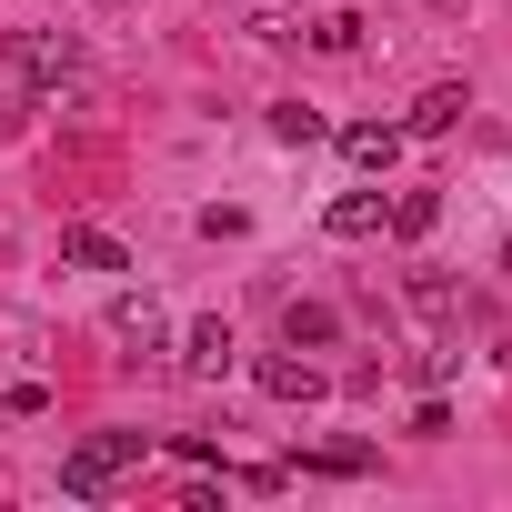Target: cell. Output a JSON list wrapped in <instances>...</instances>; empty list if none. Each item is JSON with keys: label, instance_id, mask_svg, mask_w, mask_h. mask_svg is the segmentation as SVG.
Returning <instances> with one entry per match:
<instances>
[{"label": "cell", "instance_id": "4fadbf2b", "mask_svg": "<svg viewBox=\"0 0 512 512\" xmlns=\"http://www.w3.org/2000/svg\"><path fill=\"white\" fill-rule=\"evenodd\" d=\"M412 312H432V322H442V312H452V282H442V272H412Z\"/></svg>", "mask_w": 512, "mask_h": 512}, {"label": "cell", "instance_id": "ba28073f", "mask_svg": "<svg viewBox=\"0 0 512 512\" xmlns=\"http://www.w3.org/2000/svg\"><path fill=\"white\" fill-rule=\"evenodd\" d=\"M292 41H312L322 61H352V51H362V11H322V21H302Z\"/></svg>", "mask_w": 512, "mask_h": 512}, {"label": "cell", "instance_id": "9c48e42d", "mask_svg": "<svg viewBox=\"0 0 512 512\" xmlns=\"http://www.w3.org/2000/svg\"><path fill=\"white\" fill-rule=\"evenodd\" d=\"M111 332H121L131 352H161V302H151V292H121V302H111Z\"/></svg>", "mask_w": 512, "mask_h": 512}, {"label": "cell", "instance_id": "5b68a950", "mask_svg": "<svg viewBox=\"0 0 512 512\" xmlns=\"http://www.w3.org/2000/svg\"><path fill=\"white\" fill-rule=\"evenodd\" d=\"M382 211H392L382 191H342V201L322 211V231H332V241H372V231H382Z\"/></svg>", "mask_w": 512, "mask_h": 512}, {"label": "cell", "instance_id": "7c38bea8", "mask_svg": "<svg viewBox=\"0 0 512 512\" xmlns=\"http://www.w3.org/2000/svg\"><path fill=\"white\" fill-rule=\"evenodd\" d=\"M272 131H282V141H322V111H302V101H272Z\"/></svg>", "mask_w": 512, "mask_h": 512}, {"label": "cell", "instance_id": "5bb4252c", "mask_svg": "<svg viewBox=\"0 0 512 512\" xmlns=\"http://www.w3.org/2000/svg\"><path fill=\"white\" fill-rule=\"evenodd\" d=\"M0 412H41V382H0Z\"/></svg>", "mask_w": 512, "mask_h": 512}, {"label": "cell", "instance_id": "7a4b0ae2", "mask_svg": "<svg viewBox=\"0 0 512 512\" xmlns=\"http://www.w3.org/2000/svg\"><path fill=\"white\" fill-rule=\"evenodd\" d=\"M251 382H262V392H272V402H302V412H312V402H322V392H332V382H322V372H312V362H292V352H272V362H262V372H251Z\"/></svg>", "mask_w": 512, "mask_h": 512}, {"label": "cell", "instance_id": "3957f363", "mask_svg": "<svg viewBox=\"0 0 512 512\" xmlns=\"http://www.w3.org/2000/svg\"><path fill=\"white\" fill-rule=\"evenodd\" d=\"M462 111H472V101H462V81H432V91L412 101V121H402V131H412V141H442V131H462Z\"/></svg>", "mask_w": 512, "mask_h": 512}, {"label": "cell", "instance_id": "8fae6325", "mask_svg": "<svg viewBox=\"0 0 512 512\" xmlns=\"http://www.w3.org/2000/svg\"><path fill=\"white\" fill-rule=\"evenodd\" d=\"M181 362L221 382V372H231V322H191V342H181Z\"/></svg>", "mask_w": 512, "mask_h": 512}, {"label": "cell", "instance_id": "277c9868", "mask_svg": "<svg viewBox=\"0 0 512 512\" xmlns=\"http://www.w3.org/2000/svg\"><path fill=\"white\" fill-rule=\"evenodd\" d=\"M402 141H412V131H392V121H352V131H342V161H352V171H392Z\"/></svg>", "mask_w": 512, "mask_h": 512}, {"label": "cell", "instance_id": "30bf717a", "mask_svg": "<svg viewBox=\"0 0 512 512\" xmlns=\"http://www.w3.org/2000/svg\"><path fill=\"white\" fill-rule=\"evenodd\" d=\"M432 221H442V201H432V191H392V211H382V231H392V241H422Z\"/></svg>", "mask_w": 512, "mask_h": 512}, {"label": "cell", "instance_id": "52a82bcc", "mask_svg": "<svg viewBox=\"0 0 512 512\" xmlns=\"http://www.w3.org/2000/svg\"><path fill=\"white\" fill-rule=\"evenodd\" d=\"M61 262H81V272H131V251H121L111 231H91V221H71V231H61Z\"/></svg>", "mask_w": 512, "mask_h": 512}, {"label": "cell", "instance_id": "6da1fadb", "mask_svg": "<svg viewBox=\"0 0 512 512\" xmlns=\"http://www.w3.org/2000/svg\"><path fill=\"white\" fill-rule=\"evenodd\" d=\"M131 462H141V432H91V442H71V452H61V492H81V502H91V492H111Z\"/></svg>", "mask_w": 512, "mask_h": 512}, {"label": "cell", "instance_id": "8992f818", "mask_svg": "<svg viewBox=\"0 0 512 512\" xmlns=\"http://www.w3.org/2000/svg\"><path fill=\"white\" fill-rule=\"evenodd\" d=\"M282 342H292V352H332V342H342V312H332V302H292V312H282Z\"/></svg>", "mask_w": 512, "mask_h": 512}]
</instances>
